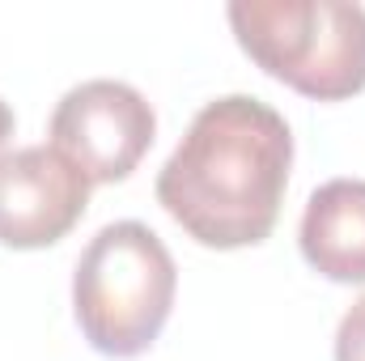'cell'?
Listing matches in <instances>:
<instances>
[{"mask_svg":"<svg viewBox=\"0 0 365 361\" xmlns=\"http://www.w3.org/2000/svg\"><path fill=\"white\" fill-rule=\"evenodd\" d=\"M51 149H60L86 179L123 183L153 149L158 115L136 86L93 77L64 93L51 111Z\"/></svg>","mask_w":365,"mask_h":361,"instance_id":"277c9868","label":"cell"},{"mask_svg":"<svg viewBox=\"0 0 365 361\" xmlns=\"http://www.w3.org/2000/svg\"><path fill=\"white\" fill-rule=\"evenodd\" d=\"M93 183L51 145H21L0 153V247L43 251L68 238Z\"/></svg>","mask_w":365,"mask_h":361,"instance_id":"5b68a950","label":"cell"},{"mask_svg":"<svg viewBox=\"0 0 365 361\" xmlns=\"http://www.w3.org/2000/svg\"><path fill=\"white\" fill-rule=\"evenodd\" d=\"M302 260L331 285H365V179H327L297 225Z\"/></svg>","mask_w":365,"mask_h":361,"instance_id":"8992f818","label":"cell"},{"mask_svg":"<svg viewBox=\"0 0 365 361\" xmlns=\"http://www.w3.org/2000/svg\"><path fill=\"white\" fill-rule=\"evenodd\" d=\"M179 268L145 221H110L93 234L73 272V319L93 353L132 361L170 323Z\"/></svg>","mask_w":365,"mask_h":361,"instance_id":"7a4b0ae2","label":"cell"},{"mask_svg":"<svg viewBox=\"0 0 365 361\" xmlns=\"http://www.w3.org/2000/svg\"><path fill=\"white\" fill-rule=\"evenodd\" d=\"M289 171L293 132L284 115L251 93H225L195 111L153 191L187 238L208 251H242L276 230Z\"/></svg>","mask_w":365,"mask_h":361,"instance_id":"6da1fadb","label":"cell"},{"mask_svg":"<svg viewBox=\"0 0 365 361\" xmlns=\"http://www.w3.org/2000/svg\"><path fill=\"white\" fill-rule=\"evenodd\" d=\"M238 47L272 81L314 102L365 90V9L349 0H234Z\"/></svg>","mask_w":365,"mask_h":361,"instance_id":"3957f363","label":"cell"},{"mask_svg":"<svg viewBox=\"0 0 365 361\" xmlns=\"http://www.w3.org/2000/svg\"><path fill=\"white\" fill-rule=\"evenodd\" d=\"M13 128H17V119H13V106L0 98V153H4V145L13 141Z\"/></svg>","mask_w":365,"mask_h":361,"instance_id":"ba28073f","label":"cell"},{"mask_svg":"<svg viewBox=\"0 0 365 361\" xmlns=\"http://www.w3.org/2000/svg\"><path fill=\"white\" fill-rule=\"evenodd\" d=\"M336 361H365V293L344 310L336 327Z\"/></svg>","mask_w":365,"mask_h":361,"instance_id":"52a82bcc","label":"cell"}]
</instances>
